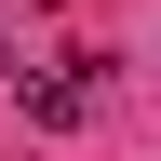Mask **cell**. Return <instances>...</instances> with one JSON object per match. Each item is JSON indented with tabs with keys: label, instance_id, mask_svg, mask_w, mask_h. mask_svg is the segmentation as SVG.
Here are the masks:
<instances>
[{
	"label": "cell",
	"instance_id": "6da1fadb",
	"mask_svg": "<svg viewBox=\"0 0 161 161\" xmlns=\"http://www.w3.org/2000/svg\"><path fill=\"white\" fill-rule=\"evenodd\" d=\"M14 108H27V121H54V134H67V121L94 108V67H80V54H67V67H40V80H14Z\"/></svg>",
	"mask_w": 161,
	"mask_h": 161
}]
</instances>
